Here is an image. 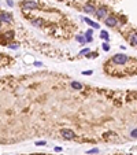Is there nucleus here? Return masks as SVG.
Returning a JSON list of instances; mask_svg holds the SVG:
<instances>
[{"instance_id": "8", "label": "nucleus", "mask_w": 137, "mask_h": 155, "mask_svg": "<svg viewBox=\"0 0 137 155\" xmlns=\"http://www.w3.org/2000/svg\"><path fill=\"white\" fill-rule=\"evenodd\" d=\"M82 21L86 22V23H88L89 26H92L93 29H99V25H97V23H93V21H90L89 18H82Z\"/></svg>"}, {"instance_id": "2", "label": "nucleus", "mask_w": 137, "mask_h": 155, "mask_svg": "<svg viewBox=\"0 0 137 155\" xmlns=\"http://www.w3.org/2000/svg\"><path fill=\"white\" fill-rule=\"evenodd\" d=\"M60 134H62V137L66 139V140H71V139L75 137V133H74L71 129H60Z\"/></svg>"}, {"instance_id": "24", "label": "nucleus", "mask_w": 137, "mask_h": 155, "mask_svg": "<svg viewBox=\"0 0 137 155\" xmlns=\"http://www.w3.org/2000/svg\"><path fill=\"white\" fill-rule=\"evenodd\" d=\"M7 3H8V6H10V7H13V6H14V1H13V0H8Z\"/></svg>"}, {"instance_id": "6", "label": "nucleus", "mask_w": 137, "mask_h": 155, "mask_svg": "<svg viewBox=\"0 0 137 155\" xmlns=\"http://www.w3.org/2000/svg\"><path fill=\"white\" fill-rule=\"evenodd\" d=\"M96 18H99V19H104V18H107V10L104 8V7H100V8H97V11H96Z\"/></svg>"}, {"instance_id": "21", "label": "nucleus", "mask_w": 137, "mask_h": 155, "mask_svg": "<svg viewBox=\"0 0 137 155\" xmlns=\"http://www.w3.org/2000/svg\"><path fill=\"white\" fill-rule=\"evenodd\" d=\"M36 146H45V141H37Z\"/></svg>"}, {"instance_id": "27", "label": "nucleus", "mask_w": 137, "mask_h": 155, "mask_svg": "<svg viewBox=\"0 0 137 155\" xmlns=\"http://www.w3.org/2000/svg\"><path fill=\"white\" fill-rule=\"evenodd\" d=\"M129 155H130V154H129Z\"/></svg>"}, {"instance_id": "13", "label": "nucleus", "mask_w": 137, "mask_h": 155, "mask_svg": "<svg viewBox=\"0 0 137 155\" xmlns=\"http://www.w3.org/2000/svg\"><path fill=\"white\" fill-rule=\"evenodd\" d=\"M97 152H99V148H93V150H89L86 154H88V155H93V154H97Z\"/></svg>"}, {"instance_id": "11", "label": "nucleus", "mask_w": 137, "mask_h": 155, "mask_svg": "<svg viewBox=\"0 0 137 155\" xmlns=\"http://www.w3.org/2000/svg\"><path fill=\"white\" fill-rule=\"evenodd\" d=\"M100 37H102L103 40H106V41H108V33L106 32V30H102V33H100Z\"/></svg>"}, {"instance_id": "16", "label": "nucleus", "mask_w": 137, "mask_h": 155, "mask_svg": "<svg viewBox=\"0 0 137 155\" xmlns=\"http://www.w3.org/2000/svg\"><path fill=\"white\" fill-rule=\"evenodd\" d=\"M102 47H103V50H104V51H110V45H108V43H107V41L104 43Z\"/></svg>"}, {"instance_id": "20", "label": "nucleus", "mask_w": 137, "mask_h": 155, "mask_svg": "<svg viewBox=\"0 0 137 155\" xmlns=\"http://www.w3.org/2000/svg\"><path fill=\"white\" fill-rule=\"evenodd\" d=\"M92 73H93V71H90V70H86V71H84L82 74H84V75H90V74H92Z\"/></svg>"}, {"instance_id": "7", "label": "nucleus", "mask_w": 137, "mask_h": 155, "mask_svg": "<svg viewBox=\"0 0 137 155\" xmlns=\"http://www.w3.org/2000/svg\"><path fill=\"white\" fill-rule=\"evenodd\" d=\"M82 11L84 13H86V14H96V7H95L93 4H85L84 7H82Z\"/></svg>"}, {"instance_id": "12", "label": "nucleus", "mask_w": 137, "mask_h": 155, "mask_svg": "<svg viewBox=\"0 0 137 155\" xmlns=\"http://www.w3.org/2000/svg\"><path fill=\"white\" fill-rule=\"evenodd\" d=\"M41 19H33L32 21V25H34V26H41Z\"/></svg>"}, {"instance_id": "9", "label": "nucleus", "mask_w": 137, "mask_h": 155, "mask_svg": "<svg viewBox=\"0 0 137 155\" xmlns=\"http://www.w3.org/2000/svg\"><path fill=\"white\" fill-rule=\"evenodd\" d=\"M71 88L80 91V89H82V84L81 82H78V81H73V82H71Z\"/></svg>"}, {"instance_id": "1", "label": "nucleus", "mask_w": 137, "mask_h": 155, "mask_svg": "<svg viewBox=\"0 0 137 155\" xmlns=\"http://www.w3.org/2000/svg\"><path fill=\"white\" fill-rule=\"evenodd\" d=\"M128 60H129V58L123 54H116L115 56H112V62L116 63V65H125Z\"/></svg>"}, {"instance_id": "18", "label": "nucleus", "mask_w": 137, "mask_h": 155, "mask_svg": "<svg viewBox=\"0 0 137 155\" xmlns=\"http://www.w3.org/2000/svg\"><path fill=\"white\" fill-rule=\"evenodd\" d=\"M84 54H89V50H88V48H85V50H82L81 52H80V55H84Z\"/></svg>"}, {"instance_id": "17", "label": "nucleus", "mask_w": 137, "mask_h": 155, "mask_svg": "<svg viewBox=\"0 0 137 155\" xmlns=\"http://www.w3.org/2000/svg\"><path fill=\"white\" fill-rule=\"evenodd\" d=\"M10 48H13V50H17V48H19V44H15V43H14V44H10Z\"/></svg>"}, {"instance_id": "22", "label": "nucleus", "mask_w": 137, "mask_h": 155, "mask_svg": "<svg viewBox=\"0 0 137 155\" xmlns=\"http://www.w3.org/2000/svg\"><path fill=\"white\" fill-rule=\"evenodd\" d=\"M85 34H88V36H92V34H93V30H92V29H89V30H88V32L85 33Z\"/></svg>"}, {"instance_id": "10", "label": "nucleus", "mask_w": 137, "mask_h": 155, "mask_svg": "<svg viewBox=\"0 0 137 155\" xmlns=\"http://www.w3.org/2000/svg\"><path fill=\"white\" fill-rule=\"evenodd\" d=\"M130 44L132 45H137V33H133L130 36Z\"/></svg>"}, {"instance_id": "19", "label": "nucleus", "mask_w": 137, "mask_h": 155, "mask_svg": "<svg viewBox=\"0 0 137 155\" xmlns=\"http://www.w3.org/2000/svg\"><path fill=\"white\" fill-rule=\"evenodd\" d=\"M85 38H86V41H88V43L92 41V36H88V34H85Z\"/></svg>"}, {"instance_id": "3", "label": "nucleus", "mask_w": 137, "mask_h": 155, "mask_svg": "<svg viewBox=\"0 0 137 155\" xmlns=\"http://www.w3.org/2000/svg\"><path fill=\"white\" fill-rule=\"evenodd\" d=\"M22 8L23 10H36V8H39V4H37L36 1L27 0V1H23V3H22Z\"/></svg>"}, {"instance_id": "15", "label": "nucleus", "mask_w": 137, "mask_h": 155, "mask_svg": "<svg viewBox=\"0 0 137 155\" xmlns=\"http://www.w3.org/2000/svg\"><path fill=\"white\" fill-rule=\"evenodd\" d=\"M130 137H133V139H137V129H133L132 132H130Z\"/></svg>"}, {"instance_id": "5", "label": "nucleus", "mask_w": 137, "mask_h": 155, "mask_svg": "<svg viewBox=\"0 0 137 155\" xmlns=\"http://www.w3.org/2000/svg\"><path fill=\"white\" fill-rule=\"evenodd\" d=\"M0 19H1V22H4V23H11V22H13V17H11L10 14H7L6 11H1V13H0Z\"/></svg>"}, {"instance_id": "25", "label": "nucleus", "mask_w": 137, "mask_h": 155, "mask_svg": "<svg viewBox=\"0 0 137 155\" xmlns=\"http://www.w3.org/2000/svg\"><path fill=\"white\" fill-rule=\"evenodd\" d=\"M34 66H43V63L41 62H34Z\"/></svg>"}, {"instance_id": "14", "label": "nucleus", "mask_w": 137, "mask_h": 155, "mask_svg": "<svg viewBox=\"0 0 137 155\" xmlns=\"http://www.w3.org/2000/svg\"><path fill=\"white\" fill-rule=\"evenodd\" d=\"M77 41H80V43H82V44H85V43H88L86 41V38H84V37H81V36H77Z\"/></svg>"}, {"instance_id": "26", "label": "nucleus", "mask_w": 137, "mask_h": 155, "mask_svg": "<svg viewBox=\"0 0 137 155\" xmlns=\"http://www.w3.org/2000/svg\"><path fill=\"white\" fill-rule=\"evenodd\" d=\"M55 151H56V152H59V151H62V147H55Z\"/></svg>"}, {"instance_id": "23", "label": "nucleus", "mask_w": 137, "mask_h": 155, "mask_svg": "<svg viewBox=\"0 0 137 155\" xmlns=\"http://www.w3.org/2000/svg\"><path fill=\"white\" fill-rule=\"evenodd\" d=\"M13 36H14V33H13V32H7V37H8V38H11Z\"/></svg>"}, {"instance_id": "4", "label": "nucleus", "mask_w": 137, "mask_h": 155, "mask_svg": "<svg viewBox=\"0 0 137 155\" xmlns=\"http://www.w3.org/2000/svg\"><path fill=\"white\" fill-rule=\"evenodd\" d=\"M104 23H106L108 28H115V26L118 25V19H116L115 17H107L106 21H104Z\"/></svg>"}]
</instances>
